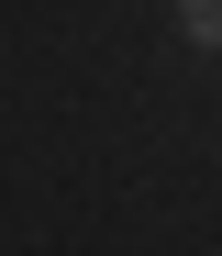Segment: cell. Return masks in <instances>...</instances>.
I'll return each instance as SVG.
<instances>
[{
    "instance_id": "obj_1",
    "label": "cell",
    "mask_w": 222,
    "mask_h": 256,
    "mask_svg": "<svg viewBox=\"0 0 222 256\" xmlns=\"http://www.w3.org/2000/svg\"><path fill=\"white\" fill-rule=\"evenodd\" d=\"M178 12V45L189 56H222V0H167Z\"/></svg>"
}]
</instances>
